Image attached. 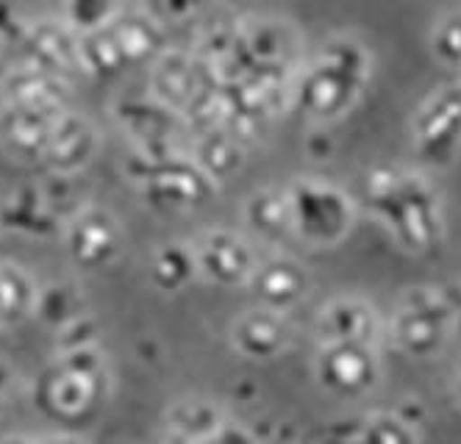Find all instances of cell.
<instances>
[{
  "label": "cell",
  "mask_w": 461,
  "mask_h": 444,
  "mask_svg": "<svg viewBox=\"0 0 461 444\" xmlns=\"http://www.w3.org/2000/svg\"><path fill=\"white\" fill-rule=\"evenodd\" d=\"M373 78V53L353 33H337L301 67L292 86V109L314 125L348 117Z\"/></svg>",
  "instance_id": "6da1fadb"
},
{
  "label": "cell",
  "mask_w": 461,
  "mask_h": 444,
  "mask_svg": "<svg viewBox=\"0 0 461 444\" xmlns=\"http://www.w3.org/2000/svg\"><path fill=\"white\" fill-rule=\"evenodd\" d=\"M365 206L403 253L428 256L442 245V203L425 176L403 167H373L365 178Z\"/></svg>",
  "instance_id": "7a4b0ae2"
},
{
  "label": "cell",
  "mask_w": 461,
  "mask_h": 444,
  "mask_svg": "<svg viewBox=\"0 0 461 444\" xmlns=\"http://www.w3.org/2000/svg\"><path fill=\"white\" fill-rule=\"evenodd\" d=\"M458 325L456 305L445 297V292L434 286H414L403 292L398 309L386 322V339L392 348L414 358H437Z\"/></svg>",
  "instance_id": "3957f363"
},
{
  "label": "cell",
  "mask_w": 461,
  "mask_h": 444,
  "mask_svg": "<svg viewBox=\"0 0 461 444\" xmlns=\"http://www.w3.org/2000/svg\"><path fill=\"white\" fill-rule=\"evenodd\" d=\"M125 173L156 209H170V212L197 209L209 203L217 192V184L186 153H170V156L131 153Z\"/></svg>",
  "instance_id": "277c9868"
},
{
  "label": "cell",
  "mask_w": 461,
  "mask_h": 444,
  "mask_svg": "<svg viewBox=\"0 0 461 444\" xmlns=\"http://www.w3.org/2000/svg\"><path fill=\"white\" fill-rule=\"evenodd\" d=\"M294 239L312 248H334L350 236L356 225L353 197L322 178H298L286 186Z\"/></svg>",
  "instance_id": "5b68a950"
},
{
  "label": "cell",
  "mask_w": 461,
  "mask_h": 444,
  "mask_svg": "<svg viewBox=\"0 0 461 444\" xmlns=\"http://www.w3.org/2000/svg\"><path fill=\"white\" fill-rule=\"evenodd\" d=\"M312 375L325 394L337 400H361L381 386L384 361L378 345L331 341V345H317Z\"/></svg>",
  "instance_id": "8992f818"
},
{
  "label": "cell",
  "mask_w": 461,
  "mask_h": 444,
  "mask_svg": "<svg viewBox=\"0 0 461 444\" xmlns=\"http://www.w3.org/2000/svg\"><path fill=\"white\" fill-rule=\"evenodd\" d=\"M411 150L431 169H445L461 156V81L428 95L411 117Z\"/></svg>",
  "instance_id": "52a82bcc"
},
{
  "label": "cell",
  "mask_w": 461,
  "mask_h": 444,
  "mask_svg": "<svg viewBox=\"0 0 461 444\" xmlns=\"http://www.w3.org/2000/svg\"><path fill=\"white\" fill-rule=\"evenodd\" d=\"M114 120L131 140V153H140V156L181 153L178 140L184 128H189L184 114H178L167 104H161L153 95L117 100Z\"/></svg>",
  "instance_id": "ba28073f"
},
{
  "label": "cell",
  "mask_w": 461,
  "mask_h": 444,
  "mask_svg": "<svg viewBox=\"0 0 461 444\" xmlns=\"http://www.w3.org/2000/svg\"><path fill=\"white\" fill-rule=\"evenodd\" d=\"M48 400L61 417H84L106 394V361L92 348H78L48 378Z\"/></svg>",
  "instance_id": "9c48e42d"
},
{
  "label": "cell",
  "mask_w": 461,
  "mask_h": 444,
  "mask_svg": "<svg viewBox=\"0 0 461 444\" xmlns=\"http://www.w3.org/2000/svg\"><path fill=\"white\" fill-rule=\"evenodd\" d=\"M125 245L120 220L101 206H81L64 222V248L81 269H104L117 261Z\"/></svg>",
  "instance_id": "30bf717a"
},
{
  "label": "cell",
  "mask_w": 461,
  "mask_h": 444,
  "mask_svg": "<svg viewBox=\"0 0 461 444\" xmlns=\"http://www.w3.org/2000/svg\"><path fill=\"white\" fill-rule=\"evenodd\" d=\"M197 276L206 284L234 289L248 286L253 269L258 264V256L253 245L237 231L228 228H209L192 242Z\"/></svg>",
  "instance_id": "8fae6325"
},
{
  "label": "cell",
  "mask_w": 461,
  "mask_h": 444,
  "mask_svg": "<svg viewBox=\"0 0 461 444\" xmlns=\"http://www.w3.org/2000/svg\"><path fill=\"white\" fill-rule=\"evenodd\" d=\"M64 112H68L64 104H4L0 106V148L14 161L42 164L50 133Z\"/></svg>",
  "instance_id": "7c38bea8"
},
{
  "label": "cell",
  "mask_w": 461,
  "mask_h": 444,
  "mask_svg": "<svg viewBox=\"0 0 461 444\" xmlns=\"http://www.w3.org/2000/svg\"><path fill=\"white\" fill-rule=\"evenodd\" d=\"M17 61L37 64L64 81H70L73 76H84L81 33L68 20H40L28 25Z\"/></svg>",
  "instance_id": "4fadbf2b"
},
{
  "label": "cell",
  "mask_w": 461,
  "mask_h": 444,
  "mask_svg": "<svg viewBox=\"0 0 461 444\" xmlns=\"http://www.w3.org/2000/svg\"><path fill=\"white\" fill-rule=\"evenodd\" d=\"M317 345L331 341H361V345H378L386 336V325L375 305L358 294L331 297L314 317Z\"/></svg>",
  "instance_id": "5bb4252c"
},
{
  "label": "cell",
  "mask_w": 461,
  "mask_h": 444,
  "mask_svg": "<svg viewBox=\"0 0 461 444\" xmlns=\"http://www.w3.org/2000/svg\"><path fill=\"white\" fill-rule=\"evenodd\" d=\"M248 292L265 309L289 314L294 305H301L312 292V272L306 264L286 253L258 258L253 276L248 281Z\"/></svg>",
  "instance_id": "9a60e30c"
},
{
  "label": "cell",
  "mask_w": 461,
  "mask_h": 444,
  "mask_svg": "<svg viewBox=\"0 0 461 444\" xmlns=\"http://www.w3.org/2000/svg\"><path fill=\"white\" fill-rule=\"evenodd\" d=\"M230 348L248 361H273L292 348L294 328L286 314L256 305L230 322Z\"/></svg>",
  "instance_id": "2e32d148"
},
{
  "label": "cell",
  "mask_w": 461,
  "mask_h": 444,
  "mask_svg": "<svg viewBox=\"0 0 461 444\" xmlns=\"http://www.w3.org/2000/svg\"><path fill=\"white\" fill-rule=\"evenodd\" d=\"M97 145L101 140H97L95 125L84 114L64 112L50 133L42 164L53 176H73L95 159Z\"/></svg>",
  "instance_id": "e0dca14e"
},
{
  "label": "cell",
  "mask_w": 461,
  "mask_h": 444,
  "mask_svg": "<svg viewBox=\"0 0 461 444\" xmlns=\"http://www.w3.org/2000/svg\"><path fill=\"white\" fill-rule=\"evenodd\" d=\"M203 86L201 70H197V61L192 50H164L153 61V73H150V95L161 104H167L178 114L189 109V104L197 97Z\"/></svg>",
  "instance_id": "ac0fdd59"
},
{
  "label": "cell",
  "mask_w": 461,
  "mask_h": 444,
  "mask_svg": "<svg viewBox=\"0 0 461 444\" xmlns=\"http://www.w3.org/2000/svg\"><path fill=\"white\" fill-rule=\"evenodd\" d=\"M112 31L117 45L131 64H153L167 48V31L158 17H153L145 6L142 9H122L112 20Z\"/></svg>",
  "instance_id": "d6986e66"
},
{
  "label": "cell",
  "mask_w": 461,
  "mask_h": 444,
  "mask_svg": "<svg viewBox=\"0 0 461 444\" xmlns=\"http://www.w3.org/2000/svg\"><path fill=\"white\" fill-rule=\"evenodd\" d=\"M192 161L220 186L228 178H234L245 167L248 145L234 136L228 128H206L192 133Z\"/></svg>",
  "instance_id": "ffe728a7"
},
{
  "label": "cell",
  "mask_w": 461,
  "mask_h": 444,
  "mask_svg": "<svg viewBox=\"0 0 461 444\" xmlns=\"http://www.w3.org/2000/svg\"><path fill=\"white\" fill-rule=\"evenodd\" d=\"M245 225L267 245H284L286 239H294L286 189L267 186L253 192L245 203Z\"/></svg>",
  "instance_id": "44dd1931"
},
{
  "label": "cell",
  "mask_w": 461,
  "mask_h": 444,
  "mask_svg": "<svg viewBox=\"0 0 461 444\" xmlns=\"http://www.w3.org/2000/svg\"><path fill=\"white\" fill-rule=\"evenodd\" d=\"M68 92L70 81L28 61H17L0 81L4 104H64Z\"/></svg>",
  "instance_id": "7402d4cb"
},
{
  "label": "cell",
  "mask_w": 461,
  "mask_h": 444,
  "mask_svg": "<svg viewBox=\"0 0 461 444\" xmlns=\"http://www.w3.org/2000/svg\"><path fill=\"white\" fill-rule=\"evenodd\" d=\"M225 425H228L225 408L206 397H186L167 408V436L173 439H184V441L209 439Z\"/></svg>",
  "instance_id": "603a6c76"
},
{
  "label": "cell",
  "mask_w": 461,
  "mask_h": 444,
  "mask_svg": "<svg viewBox=\"0 0 461 444\" xmlns=\"http://www.w3.org/2000/svg\"><path fill=\"white\" fill-rule=\"evenodd\" d=\"M150 284L161 292H181L192 281H197V261L192 242H170L161 245L150 258Z\"/></svg>",
  "instance_id": "cb8c5ba5"
},
{
  "label": "cell",
  "mask_w": 461,
  "mask_h": 444,
  "mask_svg": "<svg viewBox=\"0 0 461 444\" xmlns=\"http://www.w3.org/2000/svg\"><path fill=\"white\" fill-rule=\"evenodd\" d=\"M128 67L112 23L104 28H92L81 33V70L92 78H114Z\"/></svg>",
  "instance_id": "d4e9b609"
},
{
  "label": "cell",
  "mask_w": 461,
  "mask_h": 444,
  "mask_svg": "<svg viewBox=\"0 0 461 444\" xmlns=\"http://www.w3.org/2000/svg\"><path fill=\"white\" fill-rule=\"evenodd\" d=\"M40 305V289L25 269L0 264V325H17Z\"/></svg>",
  "instance_id": "484cf974"
},
{
  "label": "cell",
  "mask_w": 461,
  "mask_h": 444,
  "mask_svg": "<svg viewBox=\"0 0 461 444\" xmlns=\"http://www.w3.org/2000/svg\"><path fill=\"white\" fill-rule=\"evenodd\" d=\"M356 444H420V430L398 412H373L356 428Z\"/></svg>",
  "instance_id": "4316f807"
},
{
  "label": "cell",
  "mask_w": 461,
  "mask_h": 444,
  "mask_svg": "<svg viewBox=\"0 0 461 444\" xmlns=\"http://www.w3.org/2000/svg\"><path fill=\"white\" fill-rule=\"evenodd\" d=\"M431 53L447 70L461 73V9L445 14L431 31Z\"/></svg>",
  "instance_id": "83f0119b"
},
{
  "label": "cell",
  "mask_w": 461,
  "mask_h": 444,
  "mask_svg": "<svg viewBox=\"0 0 461 444\" xmlns=\"http://www.w3.org/2000/svg\"><path fill=\"white\" fill-rule=\"evenodd\" d=\"M120 0H68V20L78 33L104 28L120 14Z\"/></svg>",
  "instance_id": "f1b7e54d"
},
{
  "label": "cell",
  "mask_w": 461,
  "mask_h": 444,
  "mask_svg": "<svg viewBox=\"0 0 461 444\" xmlns=\"http://www.w3.org/2000/svg\"><path fill=\"white\" fill-rule=\"evenodd\" d=\"M212 0H145V9L158 17L161 23H178V20H189L194 14H201Z\"/></svg>",
  "instance_id": "f546056e"
},
{
  "label": "cell",
  "mask_w": 461,
  "mask_h": 444,
  "mask_svg": "<svg viewBox=\"0 0 461 444\" xmlns=\"http://www.w3.org/2000/svg\"><path fill=\"white\" fill-rule=\"evenodd\" d=\"M167 444H258L256 436L250 430H245L242 425H234V422H228L225 428H220L214 436L209 439H197V441H184V439H173L167 436Z\"/></svg>",
  "instance_id": "4dcf8cb0"
},
{
  "label": "cell",
  "mask_w": 461,
  "mask_h": 444,
  "mask_svg": "<svg viewBox=\"0 0 461 444\" xmlns=\"http://www.w3.org/2000/svg\"><path fill=\"white\" fill-rule=\"evenodd\" d=\"M25 33H28V25L20 20V14L6 4V0H0V42L20 48Z\"/></svg>",
  "instance_id": "1f68e13d"
},
{
  "label": "cell",
  "mask_w": 461,
  "mask_h": 444,
  "mask_svg": "<svg viewBox=\"0 0 461 444\" xmlns=\"http://www.w3.org/2000/svg\"><path fill=\"white\" fill-rule=\"evenodd\" d=\"M28 444H84V441H78V439H73L68 433H61V436H42V439L28 441Z\"/></svg>",
  "instance_id": "d6a6232c"
},
{
  "label": "cell",
  "mask_w": 461,
  "mask_h": 444,
  "mask_svg": "<svg viewBox=\"0 0 461 444\" xmlns=\"http://www.w3.org/2000/svg\"><path fill=\"white\" fill-rule=\"evenodd\" d=\"M453 394H456V405L461 408V372H458V378H456V384H453Z\"/></svg>",
  "instance_id": "836d02e7"
}]
</instances>
